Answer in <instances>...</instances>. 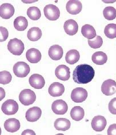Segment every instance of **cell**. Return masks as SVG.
Here are the masks:
<instances>
[{
  "label": "cell",
  "instance_id": "13",
  "mask_svg": "<svg viewBox=\"0 0 116 135\" xmlns=\"http://www.w3.org/2000/svg\"><path fill=\"white\" fill-rule=\"evenodd\" d=\"M41 109L38 107H33L27 110L26 112V119L29 122H35L41 118Z\"/></svg>",
  "mask_w": 116,
  "mask_h": 135
},
{
  "label": "cell",
  "instance_id": "16",
  "mask_svg": "<svg viewBox=\"0 0 116 135\" xmlns=\"http://www.w3.org/2000/svg\"><path fill=\"white\" fill-rule=\"evenodd\" d=\"M65 91L64 85L59 82H54L52 83L49 87V94L53 97H60Z\"/></svg>",
  "mask_w": 116,
  "mask_h": 135
},
{
  "label": "cell",
  "instance_id": "11",
  "mask_svg": "<svg viewBox=\"0 0 116 135\" xmlns=\"http://www.w3.org/2000/svg\"><path fill=\"white\" fill-rule=\"evenodd\" d=\"M66 8L67 12L73 15H76L81 12L82 3L78 0H70L66 3Z\"/></svg>",
  "mask_w": 116,
  "mask_h": 135
},
{
  "label": "cell",
  "instance_id": "30",
  "mask_svg": "<svg viewBox=\"0 0 116 135\" xmlns=\"http://www.w3.org/2000/svg\"><path fill=\"white\" fill-rule=\"evenodd\" d=\"M104 33L108 38L110 39L116 38V24H108L105 28Z\"/></svg>",
  "mask_w": 116,
  "mask_h": 135
},
{
  "label": "cell",
  "instance_id": "34",
  "mask_svg": "<svg viewBox=\"0 0 116 135\" xmlns=\"http://www.w3.org/2000/svg\"><path fill=\"white\" fill-rule=\"evenodd\" d=\"M109 110L113 115H116V98L112 99L109 103Z\"/></svg>",
  "mask_w": 116,
  "mask_h": 135
},
{
  "label": "cell",
  "instance_id": "5",
  "mask_svg": "<svg viewBox=\"0 0 116 135\" xmlns=\"http://www.w3.org/2000/svg\"><path fill=\"white\" fill-rule=\"evenodd\" d=\"M30 69L29 66L24 62L16 63L13 67V72L19 78H25L29 74Z\"/></svg>",
  "mask_w": 116,
  "mask_h": 135
},
{
  "label": "cell",
  "instance_id": "24",
  "mask_svg": "<svg viewBox=\"0 0 116 135\" xmlns=\"http://www.w3.org/2000/svg\"><path fill=\"white\" fill-rule=\"evenodd\" d=\"M81 33L84 37L88 39V40L96 38L97 36L96 31L94 28L88 24L85 25L82 27Z\"/></svg>",
  "mask_w": 116,
  "mask_h": 135
},
{
  "label": "cell",
  "instance_id": "26",
  "mask_svg": "<svg viewBox=\"0 0 116 135\" xmlns=\"http://www.w3.org/2000/svg\"><path fill=\"white\" fill-rule=\"evenodd\" d=\"M14 26L18 31H24L28 26V21L25 17L19 16L14 21Z\"/></svg>",
  "mask_w": 116,
  "mask_h": 135
},
{
  "label": "cell",
  "instance_id": "25",
  "mask_svg": "<svg viewBox=\"0 0 116 135\" xmlns=\"http://www.w3.org/2000/svg\"><path fill=\"white\" fill-rule=\"evenodd\" d=\"M85 115L84 109L80 106H75L71 109L70 116L73 120L78 122L83 119Z\"/></svg>",
  "mask_w": 116,
  "mask_h": 135
},
{
  "label": "cell",
  "instance_id": "8",
  "mask_svg": "<svg viewBox=\"0 0 116 135\" xmlns=\"http://www.w3.org/2000/svg\"><path fill=\"white\" fill-rule=\"evenodd\" d=\"M101 91L106 96H111L116 92V82L112 79L104 81L101 86Z\"/></svg>",
  "mask_w": 116,
  "mask_h": 135
},
{
  "label": "cell",
  "instance_id": "29",
  "mask_svg": "<svg viewBox=\"0 0 116 135\" xmlns=\"http://www.w3.org/2000/svg\"><path fill=\"white\" fill-rule=\"evenodd\" d=\"M103 15L105 19L109 21L113 20L116 18V9L112 6L106 7L104 9Z\"/></svg>",
  "mask_w": 116,
  "mask_h": 135
},
{
  "label": "cell",
  "instance_id": "23",
  "mask_svg": "<svg viewBox=\"0 0 116 135\" xmlns=\"http://www.w3.org/2000/svg\"><path fill=\"white\" fill-rule=\"evenodd\" d=\"M92 61L97 65H103L108 60L107 55L103 51L94 52L92 56Z\"/></svg>",
  "mask_w": 116,
  "mask_h": 135
},
{
  "label": "cell",
  "instance_id": "9",
  "mask_svg": "<svg viewBox=\"0 0 116 135\" xmlns=\"http://www.w3.org/2000/svg\"><path fill=\"white\" fill-rule=\"evenodd\" d=\"M52 111L57 115H64L68 111V107L66 103L61 100H56L52 103Z\"/></svg>",
  "mask_w": 116,
  "mask_h": 135
},
{
  "label": "cell",
  "instance_id": "7",
  "mask_svg": "<svg viewBox=\"0 0 116 135\" xmlns=\"http://www.w3.org/2000/svg\"><path fill=\"white\" fill-rule=\"evenodd\" d=\"M87 97V91L82 87L76 88L71 93L72 100L75 103H82L86 100Z\"/></svg>",
  "mask_w": 116,
  "mask_h": 135
},
{
  "label": "cell",
  "instance_id": "20",
  "mask_svg": "<svg viewBox=\"0 0 116 135\" xmlns=\"http://www.w3.org/2000/svg\"><path fill=\"white\" fill-rule=\"evenodd\" d=\"M64 28L66 33L69 35H75L78 30V25L76 21L73 20H69L64 23Z\"/></svg>",
  "mask_w": 116,
  "mask_h": 135
},
{
  "label": "cell",
  "instance_id": "6",
  "mask_svg": "<svg viewBox=\"0 0 116 135\" xmlns=\"http://www.w3.org/2000/svg\"><path fill=\"white\" fill-rule=\"evenodd\" d=\"M44 12L45 16L50 21H56L59 18L60 16V11L58 7L53 4L45 6Z\"/></svg>",
  "mask_w": 116,
  "mask_h": 135
},
{
  "label": "cell",
  "instance_id": "18",
  "mask_svg": "<svg viewBox=\"0 0 116 135\" xmlns=\"http://www.w3.org/2000/svg\"><path fill=\"white\" fill-rule=\"evenodd\" d=\"M21 124L18 120L15 118H11L6 120L4 123L5 129L9 132L14 133L17 132L20 128Z\"/></svg>",
  "mask_w": 116,
  "mask_h": 135
},
{
  "label": "cell",
  "instance_id": "35",
  "mask_svg": "<svg viewBox=\"0 0 116 135\" xmlns=\"http://www.w3.org/2000/svg\"><path fill=\"white\" fill-rule=\"evenodd\" d=\"M108 135H116V124H112L108 129Z\"/></svg>",
  "mask_w": 116,
  "mask_h": 135
},
{
  "label": "cell",
  "instance_id": "17",
  "mask_svg": "<svg viewBox=\"0 0 116 135\" xmlns=\"http://www.w3.org/2000/svg\"><path fill=\"white\" fill-rule=\"evenodd\" d=\"M26 57L30 63H37L41 60L42 55L38 50L31 48L27 51L26 53Z\"/></svg>",
  "mask_w": 116,
  "mask_h": 135
},
{
  "label": "cell",
  "instance_id": "2",
  "mask_svg": "<svg viewBox=\"0 0 116 135\" xmlns=\"http://www.w3.org/2000/svg\"><path fill=\"white\" fill-rule=\"evenodd\" d=\"M8 49L12 54L20 55L24 51L25 46L21 41L17 38H14L10 40L8 42Z\"/></svg>",
  "mask_w": 116,
  "mask_h": 135
},
{
  "label": "cell",
  "instance_id": "1",
  "mask_svg": "<svg viewBox=\"0 0 116 135\" xmlns=\"http://www.w3.org/2000/svg\"><path fill=\"white\" fill-rule=\"evenodd\" d=\"M95 75L93 67L87 64L77 66L73 71V78L78 84H87L92 81Z\"/></svg>",
  "mask_w": 116,
  "mask_h": 135
},
{
  "label": "cell",
  "instance_id": "32",
  "mask_svg": "<svg viewBox=\"0 0 116 135\" xmlns=\"http://www.w3.org/2000/svg\"><path fill=\"white\" fill-rule=\"evenodd\" d=\"M103 44V40L99 35H97L93 40H88V44L90 47L96 49L101 47Z\"/></svg>",
  "mask_w": 116,
  "mask_h": 135
},
{
  "label": "cell",
  "instance_id": "12",
  "mask_svg": "<svg viewBox=\"0 0 116 135\" xmlns=\"http://www.w3.org/2000/svg\"><path fill=\"white\" fill-rule=\"evenodd\" d=\"M55 74L58 79L63 81L68 80L70 75V69L66 65H59L55 69Z\"/></svg>",
  "mask_w": 116,
  "mask_h": 135
},
{
  "label": "cell",
  "instance_id": "22",
  "mask_svg": "<svg viewBox=\"0 0 116 135\" xmlns=\"http://www.w3.org/2000/svg\"><path fill=\"white\" fill-rule=\"evenodd\" d=\"M70 122L65 118H58L54 122L55 128L58 131H65L68 130L70 127Z\"/></svg>",
  "mask_w": 116,
  "mask_h": 135
},
{
  "label": "cell",
  "instance_id": "3",
  "mask_svg": "<svg viewBox=\"0 0 116 135\" xmlns=\"http://www.w3.org/2000/svg\"><path fill=\"white\" fill-rule=\"evenodd\" d=\"M36 95L34 92L30 89H25L20 92L19 100L24 105H29L36 101Z\"/></svg>",
  "mask_w": 116,
  "mask_h": 135
},
{
  "label": "cell",
  "instance_id": "33",
  "mask_svg": "<svg viewBox=\"0 0 116 135\" xmlns=\"http://www.w3.org/2000/svg\"><path fill=\"white\" fill-rule=\"evenodd\" d=\"M0 42H2L6 41L8 38L9 33L8 31L5 27H0Z\"/></svg>",
  "mask_w": 116,
  "mask_h": 135
},
{
  "label": "cell",
  "instance_id": "4",
  "mask_svg": "<svg viewBox=\"0 0 116 135\" xmlns=\"http://www.w3.org/2000/svg\"><path fill=\"white\" fill-rule=\"evenodd\" d=\"M19 108L18 104L17 102L12 99L5 101L1 106L2 111L7 115H15L18 111Z\"/></svg>",
  "mask_w": 116,
  "mask_h": 135
},
{
  "label": "cell",
  "instance_id": "10",
  "mask_svg": "<svg viewBox=\"0 0 116 135\" xmlns=\"http://www.w3.org/2000/svg\"><path fill=\"white\" fill-rule=\"evenodd\" d=\"M92 127L96 132H101L106 126L107 122L105 117L103 116H96L92 121Z\"/></svg>",
  "mask_w": 116,
  "mask_h": 135
},
{
  "label": "cell",
  "instance_id": "27",
  "mask_svg": "<svg viewBox=\"0 0 116 135\" xmlns=\"http://www.w3.org/2000/svg\"><path fill=\"white\" fill-rule=\"evenodd\" d=\"M42 31L40 28L37 27H33L31 28L27 32V36L29 41H37L42 37Z\"/></svg>",
  "mask_w": 116,
  "mask_h": 135
},
{
  "label": "cell",
  "instance_id": "36",
  "mask_svg": "<svg viewBox=\"0 0 116 135\" xmlns=\"http://www.w3.org/2000/svg\"><path fill=\"white\" fill-rule=\"evenodd\" d=\"M22 134H26V135H35L36 133L34 132L33 130L31 129H26L25 131H24V132L22 133Z\"/></svg>",
  "mask_w": 116,
  "mask_h": 135
},
{
  "label": "cell",
  "instance_id": "19",
  "mask_svg": "<svg viewBox=\"0 0 116 135\" xmlns=\"http://www.w3.org/2000/svg\"><path fill=\"white\" fill-rule=\"evenodd\" d=\"M63 49L61 46L54 45L49 48L48 54L49 57L54 60H58L61 59L63 56Z\"/></svg>",
  "mask_w": 116,
  "mask_h": 135
},
{
  "label": "cell",
  "instance_id": "28",
  "mask_svg": "<svg viewBox=\"0 0 116 135\" xmlns=\"http://www.w3.org/2000/svg\"><path fill=\"white\" fill-rule=\"evenodd\" d=\"M27 15L30 18V19L33 21H37L40 18L41 16V11L37 7L32 6L27 10Z\"/></svg>",
  "mask_w": 116,
  "mask_h": 135
},
{
  "label": "cell",
  "instance_id": "14",
  "mask_svg": "<svg viewBox=\"0 0 116 135\" xmlns=\"http://www.w3.org/2000/svg\"><path fill=\"white\" fill-rule=\"evenodd\" d=\"M30 86L36 89H41L45 84V81L43 76L40 74H34L31 75L29 79Z\"/></svg>",
  "mask_w": 116,
  "mask_h": 135
},
{
  "label": "cell",
  "instance_id": "31",
  "mask_svg": "<svg viewBox=\"0 0 116 135\" xmlns=\"http://www.w3.org/2000/svg\"><path fill=\"white\" fill-rule=\"evenodd\" d=\"M12 76L11 74L7 71L0 72V83L2 84H9L11 81Z\"/></svg>",
  "mask_w": 116,
  "mask_h": 135
},
{
  "label": "cell",
  "instance_id": "21",
  "mask_svg": "<svg viewBox=\"0 0 116 135\" xmlns=\"http://www.w3.org/2000/svg\"><path fill=\"white\" fill-rule=\"evenodd\" d=\"M80 58L79 52L75 49L69 50L66 53L65 56V60L67 63L69 65H74L78 61Z\"/></svg>",
  "mask_w": 116,
  "mask_h": 135
},
{
  "label": "cell",
  "instance_id": "37",
  "mask_svg": "<svg viewBox=\"0 0 116 135\" xmlns=\"http://www.w3.org/2000/svg\"><path fill=\"white\" fill-rule=\"evenodd\" d=\"M0 90H1V100H2V99L5 97V91H3L4 90H3V89L2 88H0Z\"/></svg>",
  "mask_w": 116,
  "mask_h": 135
},
{
  "label": "cell",
  "instance_id": "15",
  "mask_svg": "<svg viewBox=\"0 0 116 135\" xmlns=\"http://www.w3.org/2000/svg\"><path fill=\"white\" fill-rule=\"evenodd\" d=\"M15 10L10 3H3L0 6V16L3 19H9L15 13Z\"/></svg>",
  "mask_w": 116,
  "mask_h": 135
}]
</instances>
